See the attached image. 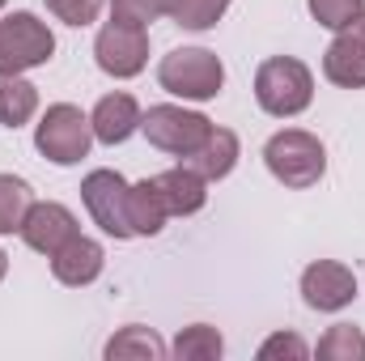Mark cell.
<instances>
[{"label": "cell", "instance_id": "cell-18", "mask_svg": "<svg viewBox=\"0 0 365 361\" xmlns=\"http://www.w3.org/2000/svg\"><path fill=\"white\" fill-rule=\"evenodd\" d=\"M34 111H38V90L26 77H0V123L4 128L30 123Z\"/></svg>", "mask_w": 365, "mask_h": 361}, {"label": "cell", "instance_id": "cell-6", "mask_svg": "<svg viewBox=\"0 0 365 361\" xmlns=\"http://www.w3.org/2000/svg\"><path fill=\"white\" fill-rule=\"evenodd\" d=\"M93 60L106 77L115 81H128V77H140L145 64H149V26H136V21H119L110 17L98 39H93Z\"/></svg>", "mask_w": 365, "mask_h": 361}, {"label": "cell", "instance_id": "cell-19", "mask_svg": "<svg viewBox=\"0 0 365 361\" xmlns=\"http://www.w3.org/2000/svg\"><path fill=\"white\" fill-rule=\"evenodd\" d=\"M170 353H175L179 361H217L221 353H225V340H221L217 327H208V323H191V327H182L179 336H175Z\"/></svg>", "mask_w": 365, "mask_h": 361}, {"label": "cell", "instance_id": "cell-7", "mask_svg": "<svg viewBox=\"0 0 365 361\" xmlns=\"http://www.w3.org/2000/svg\"><path fill=\"white\" fill-rule=\"evenodd\" d=\"M140 132L149 136L153 149H162V153H170V158H191V153L208 141L212 123H208L200 111H187V106H175V102H162V106H149V111H145Z\"/></svg>", "mask_w": 365, "mask_h": 361}, {"label": "cell", "instance_id": "cell-2", "mask_svg": "<svg viewBox=\"0 0 365 361\" xmlns=\"http://www.w3.org/2000/svg\"><path fill=\"white\" fill-rule=\"evenodd\" d=\"M264 162H268L272 179L284 183V187H293V191H306V187H314V183L327 175V149L306 128L276 132L272 141L264 145Z\"/></svg>", "mask_w": 365, "mask_h": 361}, {"label": "cell", "instance_id": "cell-23", "mask_svg": "<svg viewBox=\"0 0 365 361\" xmlns=\"http://www.w3.org/2000/svg\"><path fill=\"white\" fill-rule=\"evenodd\" d=\"M179 4L182 0H110V17L149 26V21H158V17H175Z\"/></svg>", "mask_w": 365, "mask_h": 361}, {"label": "cell", "instance_id": "cell-14", "mask_svg": "<svg viewBox=\"0 0 365 361\" xmlns=\"http://www.w3.org/2000/svg\"><path fill=\"white\" fill-rule=\"evenodd\" d=\"M153 187H158V195H162V204H166L170 217H191L208 200V179H200L187 162L162 171V175H153Z\"/></svg>", "mask_w": 365, "mask_h": 361}, {"label": "cell", "instance_id": "cell-3", "mask_svg": "<svg viewBox=\"0 0 365 361\" xmlns=\"http://www.w3.org/2000/svg\"><path fill=\"white\" fill-rule=\"evenodd\" d=\"M255 102L276 119H293L314 102V73L297 56H272L255 68Z\"/></svg>", "mask_w": 365, "mask_h": 361}, {"label": "cell", "instance_id": "cell-20", "mask_svg": "<svg viewBox=\"0 0 365 361\" xmlns=\"http://www.w3.org/2000/svg\"><path fill=\"white\" fill-rule=\"evenodd\" d=\"M34 204V187L17 175H0V234H17Z\"/></svg>", "mask_w": 365, "mask_h": 361}, {"label": "cell", "instance_id": "cell-24", "mask_svg": "<svg viewBox=\"0 0 365 361\" xmlns=\"http://www.w3.org/2000/svg\"><path fill=\"white\" fill-rule=\"evenodd\" d=\"M230 4L234 0H182L179 9H175V21H179L182 30H212L225 17Z\"/></svg>", "mask_w": 365, "mask_h": 361}, {"label": "cell", "instance_id": "cell-26", "mask_svg": "<svg viewBox=\"0 0 365 361\" xmlns=\"http://www.w3.org/2000/svg\"><path fill=\"white\" fill-rule=\"evenodd\" d=\"M102 4H106V0H47V9H51L64 26H90V21H98Z\"/></svg>", "mask_w": 365, "mask_h": 361}, {"label": "cell", "instance_id": "cell-13", "mask_svg": "<svg viewBox=\"0 0 365 361\" xmlns=\"http://www.w3.org/2000/svg\"><path fill=\"white\" fill-rule=\"evenodd\" d=\"M102 264H106L102 243H93V238H86V234L68 238V243L51 255V272H56V280H60V285H68V289L93 285V280L102 276Z\"/></svg>", "mask_w": 365, "mask_h": 361}, {"label": "cell", "instance_id": "cell-15", "mask_svg": "<svg viewBox=\"0 0 365 361\" xmlns=\"http://www.w3.org/2000/svg\"><path fill=\"white\" fill-rule=\"evenodd\" d=\"M238 153H242L238 136H234L230 128H212V132H208V141H204L191 158H182V162H187L200 179L217 183V179H225V175L238 166Z\"/></svg>", "mask_w": 365, "mask_h": 361}, {"label": "cell", "instance_id": "cell-5", "mask_svg": "<svg viewBox=\"0 0 365 361\" xmlns=\"http://www.w3.org/2000/svg\"><path fill=\"white\" fill-rule=\"evenodd\" d=\"M93 145V128L90 115H81V106L73 102H56L43 111L38 128H34V149L56 162V166H77L81 158H90Z\"/></svg>", "mask_w": 365, "mask_h": 361}, {"label": "cell", "instance_id": "cell-4", "mask_svg": "<svg viewBox=\"0 0 365 361\" xmlns=\"http://www.w3.org/2000/svg\"><path fill=\"white\" fill-rule=\"evenodd\" d=\"M56 56V34L34 13H9L0 17V77H21L30 68H43Z\"/></svg>", "mask_w": 365, "mask_h": 361}, {"label": "cell", "instance_id": "cell-8", "mask_svg": "<svg viewBox=\"0 0 365 361\" xmlns=\"http://www.w3.org/2000/svg\"><path fill=\"white\" fill-rule=\"evenodd\" d=\"M128 187L132 183L123 179L119 171H90L81 179V200L90 208L93 225L110 238H136L132 234V221H128Z\"/></svg>", "mask_w": 365, "mask_h": 361}, {"label": "cell", "instance_id": "cell-12", "mask_svg": "<svg viewBox=\"0 0 365 361\" xmlns=\"http://www.w3.org/2000/svg\"><path fill=\"white\" fill-rule=\"evenodd\" d=\"M140 119H145V111H140V102L132 98V93H102L98 98V106H93L90 115V128H93V141H102V145H123L132 132H140Z\"/></svg>", "mask_w": 365, "mask_h": 361}, {"label": "cell", "instance_id": "cell-16", "mask_svg": "<svg viewBox=\"0 0 365 361\" xmlns=\"http://www.w3.org/2000/svg\"><path fill=\"white\" fill-rule=\"evenodd\" d=\"M170 353V345L153 332V327H140V323H128V327H119L110 340H106V349H102V357L106 361H162Z\"/></svg>", "mask_w": 365, "mask_h": 361}, {"label": "cell", "instance_id": "cell-27", "mask_svg": "<svg viewBox=\"0 0 365 361\" xmlns=\"http://www.w3.org/2000/svg\"><path fill=\"white\" fill-rule=\"evenodd\" d=\"M4 272H9V255L0 251V280H4Z\"/></svg>", "mask_w": 365, "mask_h": 361}, {"label": "cell", "instance_id": "cell-9", "mask_svg": "<svg viewBox=\"0 0 365 361\" xmlns=\"http://www.w3.org/2000/svg\"><path fill=\"white\" fill-rule=\"evenodd\" d=\"M302 298H306L310 310L336 315V310H344L357 298V276L340 260H314L310 268L302 272Z\"/></svg>", "mask_w": 365, "mask_h": 361}, {"label": "cell", "instance_id": "cell-22", "mask_svg": "<svg viewBox=\"0 0 365 361\" xmlns=\"http://www.w3.org/2000/svg\"><path fill=\"white\" fill-rule=\"evenodd\" d=\"M310 4V17L319 21V26H327V30H349V26H357L365 17V0H306Z\"/></svg>", "mask_w": 365, "mask_h": 361}, {"label": "cell", "instance_id": "cell-25", "mask_svg": "<svg viewBox=\"0 0 365 361\" xmlns=\"http://www.w3.org/2000/svg\"><path fill=\"white\" fill-rule=\"evenodd\" d=\"M306 361L310 357V345L297 336V332H276L259 345V361Z\"/></svg>", "mask_w": 365, "mask_h": 361}, {"label": "cell", "instance_id": "cell-17", "mask_svg": "<svg viewBox=\"0 0 365 361\" xmlns=\"http://www.w3.org/2000/svg\"><path fill=\"white\" fill-rule=\"evenodd\" d=\"M166 204H162V195H158V187L153 179H140L128 187V221H132V234L136 238H153V234H162V225H166Z\"/></svg>", "mask_w": 365, "mask_h": 361}, {"label": "cell", "instance_id": "cell-10", "mask_svg": "<svg viewBox=\"0 0 365 361\" xmlns=\"http://www.w3.org/2000/svg\"><path fill=\"white\" fill-rule=\"evenodd\" d=\"M17 234H21V243H26L30 251H38V255L51 260V255H56L68 238H77L81 230H77L73 208H64L60 200H34Z\"/></svg>", "mask_w": 365, "mask_h": 361}, {"label": "cell", "instance_id": "cell-21", "mask_svg": "<svg viewBox=\"0 0 365 361\" xmlns=\"http://www.w3.org/2000/svg\"><path fill=\"white\" fill-rule=\"evenodd\" d=\"M323 361H365V332L353 323H336L327 327V336L314 349Z\"/></svg>", "mask_w": 365, "mask_h": 361}, {"label": "cell", "instance_id": "cell-11", "mask_svg": "<svg viewBox=\"0 0 365 361\" xmlns=\"http://www.w3.org/2000/svg\"><path fill=\"white\" fill-rule=\"evenodd\" d=\"M323 77L340 90H365V17L331 39L323 51Z\"/></svg>", "mask_w": 365, "mask_h": 361}, {"label": "cell", "instance_id": "cell-28", "mask_svg": "<svg viewBox=\"0 0 365 361\" xmlns=\"http://www.w3.org/2000/svg\"><path fill=\"white\" fill-rule=\"evenodd\" d=\"M4 4H9V0H0V9H4Z\"/></svg>", "mask_w": 365, "mask_h": 361}, {"label": "cell", "instance_id": "cell-1", "mask_svg": "<svg viewBox=\"0 0 365 361\" xmlns=\"http://www.w3.org/2000/svg\"><path fill=\"white\" fill-rule=\"evenodd\" d=\"M158 86L182 102H208L225 90V64L208 47H175L158 64Z\"/></svg>", "mask_w": 365, "mask_h": 361}]
</instances>
